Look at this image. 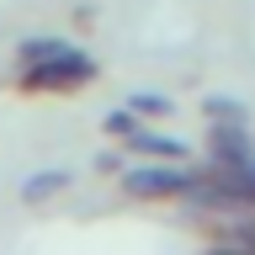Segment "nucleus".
I'll return each mask as SVG.
<instances>
[{
  "label": "nucleus",
  "mask_w": 255,
  "mask_h": 255,
  "mask_svg": "<svg viewBox=\"0 0 255 255\" xmlns=\"http://www.w3.org/2000/svg\"><path fill=\"white\" fill-rule=\"evenodd\" d=\"M213 154H218V165H223V170H239V165L255 154V143H250V133H245V123L213 128Z\"/></svg>",
  "instance_id": "1"
},
{
  "label": "nucleus",
  "mask_w": 255,
  "mask_h": 255,
  "mask_svg": "<svg viewBox=\"0 0 255 255\" xmlns=\"http://www.w3.org/2000/svg\"><path fill=\"white\" fill-rule=\"evenodd\" d=\"M128 186L143 191V197H175V191L197 186V175H191V170H133Z\"/></svg>",
  "instance_id": "2"
},
{
  "label": "nucleus",
  "mask_w": 255,
  "mask_h": 255,
  "mask_svg": "<svg viewBox=\"0 0 255 255\" xmlns=\"http://www.w3.org/2000/svg\"><path fill=\"white\" fill-rule=\"evenodd\" d=\"M207 112H213V117H229V123H245V107H239V101H229V96H213V101H207Z\"/></svg>",
  "instance_id": "3"
}]
</instances>
